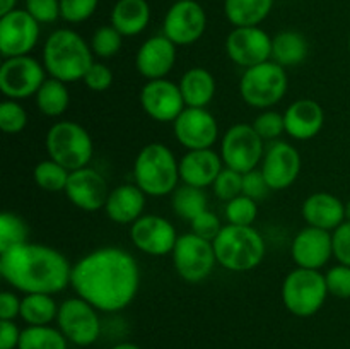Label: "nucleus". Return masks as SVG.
<instances>
[{
	"mask_svg": "<svg viewBox=\"0 0 350 349\" xmlns=\"http://www.w3.org/2000/svg\"><path fill=\"white\" fill-rule=\"evenodd\" d=\"M150 3L147 0H116L111 9V26L125 38L144 33L150 23Z\"/></svg>",
	"mask_w": 350,
	"mask_h": 349,
	"instance_id": "obj_27",
	"label": "nucleus"
},
{
	"mask_svg": "<svg viewBox=\"0 0 350 349\" xmlns=\"http://www.w3.org/2000/svg\"><path fill=\"white\" fill-rule=\"evenodd\" d=\"M176 44L164 34L150 36L140 44L135 55V68L147 81L166 79L176 64Z\"/></svg>",
	"mask_w": 350,
	"mask_h": 349,
	"instance_id": "obj_22",
	"label": "nucleus"
},
{
	"mask_svg": "<svg viewBox=\"0 0 350 349\" xmlns=\"http://www.w3.org/2000/svg\"><path fill=\"white\" fill-rule=\"evenodd\" d=\"M212 190H214L215 197L221 198V201H232V198L243 194V173L224 166V170L215 178Z\"/></svg>",
	"mask_w": 350,
	"mask_h": 349,
	"instance_id": "obj_41",
	"label": "nucleus"
},
{
	"mask_svg": "<svg viewBox=\"0 0 350 349\" xmlns=\"http://www.w3.org/2000/svg\"><path fill=\"white\" fill-rule=\"evenodd\" d=\"M215 259L229 272H248L263 262L267 245L253 226L226 224L214 238Z\"/></svg>",
	"mask_w": 350,
	"mask_h": 349,
	"instance_id": "obj_4",
	"label": "nucleus"
},
{
	"mask_svg": "<svg viewBox=\"0 0 350 349\" xmlns=\"http://www.w3.org/2000/svg\"><path fill=\"white\" fill-rule=\"evenodd\" d=\"M253 129L256 130L263 140H279L282 133H286V123H284V113L273 112V109H262L260 115L253 120Z\"/></svg>",
	"mask_w": 350,
	"mask_h": 349,
	"instance_id": "obj_40",
	"label": "nucleus"
},
{
	"mask_svg": "<svg viewBox=\"0 0 350 349\" xmlns=\"http://www.w3.org/2000/svg\"><path fill=\"white\" fill-rule=\"evenodd\" d=\"M57 327L67 337L70 344L79 348L92 346L103 331L99 310L82 298H67L60 303L57 317Z\"/></svg>",
	"mask_w": 350,
	"mask_h": 349,
	"instance_id": "obj_11",
	"label": "nucleus"
},
{
	"mask_svg": "<svg viewBox=\"0 0 350 349\" xmlns=\"http://www.w3.org/2000/svg\"><path fill=\"white\" fill-rule=\"evenodd\" d=\"M180 91L190 108H207L215 96V77L204 67H191L181 75Z\"/></svg>",
	"mask_w": 350,
	"mask_h": 349,
	"instance_id": "obj_28",
	"label": "nucleus"
},
{
	"mask_svg": "<svg viewBox=\"0 0 350 349\" xmlns=\"http://www.w3.org/2000/svg\"><path fill=\"white\" fill-rule=\"evenodd\" d=\"M123 34L120 33L116 27H113L111 24L108 26H101L92 33L91 41V50L96 57L99 58H111L115 55H118V51L123 47Z\"/></svg>",
	"mask_w": 350,
	"mask_h": 349,
	"instance_id": "obj_37",
	"label": "nucleus"
},
{
	"mask_svg": "<svg viewBox=\"0 0 350 349\" xmlns=\"http://www.w3.org/2000/svg\"><path fill=\"white\" fill-rule=\"evenodd\" d=\"M146 197L142 188L135 183L118 185L109 192L105 204L106 216L116 224H133L140 216H144Z\"/></svg>",
	"mask_w": 350,
	"mask_h": 349,
	"instance_id": "obj_26",
	"label": "nucleus"
},
{
	"mask_svg": "<svg viewBox=\"0 0 350 349\" xmlns=\"http://www.w3.org/2000/svg\"><path fill=\"white\" fill-rule=\"evenodd\" d=\"M17 349H68V341L53 325H27Z\"/></svg>",
	"mask_w": 350,
	"mask_h": 349,
	"instance_id": "obj_34",
	"label": "nucleus"
},
{
	"mask_svg": "<svg viewBox=\"0 0 350 349\" xmlns=\"http://www.w3.org/2000/svg\"><path fill=\"white\" fill-rule=\"evenodd\" d=\"M286 133L291 139L311 140L321 132L325 125V112L314 99L303 98L291 103L284 112Z\"/></svg>",
	"mask_w": 350,
	"mask_h": 349,
	"instance_id": "obj_24",
	"label": "nucleus"
},
{
	"mask_svg": "<svg viewBox=\"0 0 350 349\" xmlns=\"http://www.w3.org/2000/svg\"><path fill=\"white\" fill-rule=\"evenodd\" d=\"M130 242L139 252L164 257L173 252L180 235L170 219L157 214H144L130 224Z\"/></svg>",
	"mask_w": 350,
	"mask_h": 349,
	"instance_id": "obj_16",
	"label": "nucleus"
},
{
	"mask_svg": "<svg viewBox=\"0 0 350 349\" xmlns=\"http://www.w3.org/2000/svg\"><path fill=\"white\" fill-rule=\"evenodd\" d=\"M291 257L303 269L320 270L334 257L332 231L306 226L296 233L291 243Z\"/></svg>",
	"mask_w": 350,
	"mask_h": 349,
	"instance_id": "obj_21",
	"label": "nucleus"
},
{
	"mask_svg": "<svg viewBox=\"0 0 350 349\" xmlns=\"http://www.w3.org/2000/svg\"><path fill=\"white\" fill-rule=\"evenodd\" d=\"M301 154L293 144L284 140H273L265 149L263 159L260 163L263 177L269 183L270 190H286L301 173Z\"/></svg>",
	"mask_w": 350,
	"mask_h": 349,
	"instance_id": "obj_19",
	"label": "nucleus"
},
{
	"mask_svg": "<svg viewBox=\"0 0 350 349\" xmlns=\"http://www.w3.org/2000/svg\"><path fill=\"white\" fill-rule=\"evenodd\" d=\"M310 44L304 34L286 29L272 36V60L284 68L301 65L308 57Z\"/></svg>",
	"mask_w": 350,
	"mask_h": 349,
	"instance_id": "obj_29",
	"label": "nucleus"
},
{
	"mask_svg": "<svg viewBox=\"0 0 350 349\" xmlns=\"http://www.w3.org/2000/svg\"><path fill=\"white\" fill-rule=\"evenodd\" d=\"M27 238H29V228L21 216L9 211L0 214V253L24 245L27 243Z\"/></svg>",
	"mask_w": 350,
	"mask_h": 349,
	"instance_id": "obj_36",
	"label": "nucleus"
},
{
	"mask_svg": "<svg viewBox=\"0 0 350 349\" xmlns=\"http://www.w3.org/2000/svg\"><path fill=\"white\" fill-rule=\"evenodd\" d=\"M46 68L43 62L31 55L3 58L0 65V91L7 99L34 98L46 81Z\"/></svg>",
	"mask_w": 350,
	"mask_h": 349,
	"instance_id": "obj_12",
	"label": "nucleus"
},
{
	"mask_svg": "<svg viewBox=\"0 0 350 349\" xmlns=\"http://www.w3.org/2000/svg\"><path fill=\"white\" fill-rule=\"evenodd\" d=\"M41 24L26 9L0 16V53L3 58L29 55L40 41Z\"/></svg>",
	"mask_w": 350,
	"mask_h": 349,
	"instance_id": "obj_15",
	"label": "nucleus"
},
{
	"mask_svg": "<svg viewBox=\"0 0 350 349\" xmlns=\"http://www.w3.org/2000/svg\"><path fill=\"white\" fill-rule=\"evenodd\" d=\"M99 0H60L62 19L68 24L85 23L98 10Z\"/></svg>",
	"mask_w": 350,
	"mask_h": 349,
	"instance_id": "obj_42",
	"label": "nucleus"
},
{
	"mask_svg": "<svg viewBox=\"0 0 350 349\" xmlns=\"http://www.w3.org/2000/svg\"><path fill=\"white\" fill-rule=\"evenodd\" d=\"M44 146H46L48 157L60 163L68 171L89 166L94 156V142L91 133L81 123L72 120L55 122L48 129Z\"/></svg>",
	"mask_w": 350,
	"mask_h": 349,
	"instance_id": "obj_6",
	"label": "nucleus"
},
{
	"mask_svg": "<svg viewBox=\"0 0 350 349\" xmlns=\"http://www.w3.org/2000/svg\"><path fill=\"white\" fill-rule=\"evenodd\" d=\"M273 9V0H224V16L232 27L260 26Z\"/></svg>",
	"mask_w": 350,
	"mask_h": 349,
	"instance_id": "obj_30",
	"label": "nucleus"
},
{
	"mask_svg": "<svg viewBox=\"0 0 350 349\" xmlns=\"http://www.w3.org/2000/svg\"><path fill=\"white\" fill-rule=\"evenodd\" d=\"M280 298L284 307L294 317H313L323 308L328 298L325 274L320 270L296 267L284 277Z\"/></svg>",
	"mask_w": 350,
	"mask_h": 349,
	"instance_id": "obj_7",
	"label": "nucleus"
},
{
	"mask_svg": "<svg viewBox=\"0 0 350 349\" xmlns=\"http://www.w3.org/2000/svg\"><path fill=\"white\" fill-rule=\"evenodd\" d=\"M265 149V140L248 123L229 127L221 139V157L224 166L239 173H248L258 168Z\"/></svg>",
	"mask_w": 350,
	"mask_h": 349,
	"instance_id": "obj_10",
	"label": "nucleus"
},
{
	"mask_svg": "<svg viewBox=\"0 0 350 349\" xmlns=\"http://www.w3.org/2000/svg\"><path fill=\"white\" fill-rule=\"evenodd\" d=\"M345 221H350V201L345 202Z\"/></svg>",
	"mask_w": 350,
	"mask_h": 349,
	"instance_id": "obj_53",
	"label": "nucleus"
},
{
	"mask_svg": "<svg viewBox=\"0 0 350 349\" xmlns=\"http://www.w3.org/2000/svg\"><path fill=\"white\" fill-rule=\"evenodd\" d=\"M139 99L146 115L161 123L174 122L187 108L180 86L170 79L147 81L140 89Z\"/></svg>",
	"mask_w": 350,
	"mask_h": 349,
	"instance_id": "obj_18",
	"label": "nucleus"
},
{
	"mask_svg": "<svg viewBox=\"0 0 350 349\" xmlns=\"http://www.w3.org/2000/svg\"><path fill=\"white\" fill-rule=\"evenodd\" d=\"M222 170L224 161L214 149L187 151L180 159L181 183L197 188L212 187Z\"/></svg>",
	"mask_w": 350,
	"mask_h": 349,
	"instance_id": "obj_23",
	"label": "nucleus"
},
{
	"mask_svg": "<svg viewBox=\"0 0 350 349\" xmlns=\"http://www.w3.org/2000/svg\"><path fill=\"white\" fill-rule=\"evenodd\" d=\"M94 64L91 44L74 29L60 27L43 44V65L48 75L62 82H79Z\"/></svg>",
	"mask_w": 350,
	"mask_h": 349,
	"instance_id": "obj_3",
	"label": "nucleus"
},
{
	"mask_svg": "<svg viewBox=\"0 0 350 349\" xmlns=\"http://www.w3.org/2000/svg\"><path fill=\"white\" fill-rule=\"evenodd\" d=\"M174 137L187 151L212 149L219 139V123L207 108H187L173 122Z\"/></svg>",
	"mask_w": 350,
	"mask_h": 349,
	"instance_id": "obj_17",
	"label": "nucleus"
},
{
	"mask_svg": "<svg viewBox=\"0 0 350 349\" xmlns=\"http://www.w3.org/2000/svg\"><path fill=\"white\" fill-rule=\"evenodd\" d=\"M111 349H142V348L137 344H133V342H118V344L113 346Z\"/></svg>",
	"mask_w": 350,
	"mask_h": 349,
	"instance_id": "obj_52",
	"label": "nucleus"
},
{
	"mask_svg": "<svg viewBox=\"0 0 350 349\" xmlns=\"http://www.w3.org/2000/svg\"><path fill=\"white\" fill-rule=\"evenodd\" d=\"M171 259L178 276L190 284L207 279L217 263L214 243L193 235L191 231L180 235L171 252Z\"/></svg>",
	"mask_w": 350,
	"mask_h": 349,
	"instance_id": "obj_9",
	"label": "nucleus"
},
{
	"mask_svg": "<svg viewBox=\"0 0 350 349\" xmlns=\"http://www.w3.org/2000/svg\"><path fill=\"white\" fill-rule=\"evenodd\" d=\"M27 127V112L16 99L0 103V129L5 133H21Z\"/></svg>",
	"mask_w": 350,
	"mask_h": 349,
	"instance_id": "obj_39",
	"label": "nucleus"
},
{
	"mask_svg": "<svg viewBox=\"0 0 350 349\" xmlns=\"http://www.w3.org/2000/svg\"><path fill=\"white\" fill-rule=\"evenodd\" d=\"M58 308L60 305L55 301L53 294H24L21 300L19 317L27 325H51L57 322Z\"/></svg>",
	"mask_w": 350,
	"mask_h": 349,
	"instance_id": "obj_31",
	"label": "nucleus"
},
{
	"mask_svg": "<svg viewBox=\"0 0 350 349\" xmlns=\"http://www.w3.org/2000/svg\"><path fill=\"white\" fill-rule=\"evenodd\" d=\"M224 50L232 64L246 70L272 60V36L260 26L232 27L226 38Z\"/></svg>",
	"mask_w": 350,
	"mask_h": 349,
	"instance_id": "obj_14",
	"label": "nucleus"
},
{
	"mask_svg": "<svg viewBox=\"0 0 350 349\" xmlns=\"http://www.w3.org/2000/svg\"><path fill=\"white\" fill-rule=\"evenodd\" d=\"M301 216L308 226L334 231L345 221V202L328 192H314L304 198Z\"/></svg>",
	"mask_w": 350,
	"mask_h": 349,
	"instance_id": "obj_25",
	"label": "nucleus"
},
{
	"mask_svg": "<svg viewBox=\"0 0 350 349\" xmlns=\"http://www.w3.org/2000/svg\"><path fill=\"white\" fill-rule=\"evenodd\" d=\"M332 243H334V259L338 263L350 267V221H344L332 231Z\"/></svg>",
	"mask_w": 350,
	"mask_h": 349,
	"instance_id": "obj_47",
	"label": "nucleus"
},
{
	"mask_svg": "<svg viewBox=\"0 0 350 349\" xmlns=\"http://www.w3.org/2000/svg\"><path fill=\"white\" fill-rule=\"evenodd\" d=\"M70 171L53 159H44L34 166V183L44 192H65Z\"/></svg>",
	"mask_w": 350,
	"mask_h": 349,
	"instance_id": "obj_35",
	"label": "nucleus"
},
{
	"mask_svg": "<svg viewBox=\"0 0 350 349\" xmlns=\"http://www.w3.org/2000/svg\"><path fill=\"white\" fill-rule=\"evenodd\" d=\"M190 226H191V233H193V235L208 240V242H214V238L219 235V231L222 229L221 219H219V216L215 214L214 211H211V209L200 212L197 218L191 219Z\"/></svg>",
	"mask_w": 350,
	"mask_h": 349,
	"instance_id": "obj_44",
	"label": "nucleus"
},
{
	"mask_svg": "<svg viewBox=\"0 0 350 349\" xmlns=\"http://www.w3.org/2000/svg\"><path fill=\"white\" fill-rule=\"evenodd\" d=\"M224 216L228 224L253 226L258 216V202L248 195H238L232 201L226 202Z\"/></svg>",
	"mask_w": 350,
	"mask_h": 349,
	"instance_id": "obj_38",
	"label": "nucleus"
},
{
	"mask_svg": "<svg viewBox=\"0 0 350 349\" xmlns=\"http://www.w3.org/2000/svg\"><path fill=\"white\" fill-rule=\"evenodd\" d=\"M21 334L23 331L16 324V320H0V349L19 348Z\"/></svg>",
	"mask_w": 350,
	"mask_h": 349,
	"instance_id": "obj_50",
	"label": "nucleus"
},
{
	"mask_svg": "<svg viewBox=\"0 0 350 349\" xmlns=\"http://www.w3.org/2000/svg\"><path fill=\"white\" fill-rule=\"evenodd\" d=\"M17 0H0V16H5L10 10L17 9Z\"/></svg>",
	"mask_w": 350,
	"mask_h": 349,
	"instance_id": "obj_51",
	"label": "nucleus"
},
{
	"mask_svg": "<svg viewBox=\"0 0 350 349\" xmlns=\"http://www.w3.org/2000/svg\"><path fill=\"white\" fill-rule=\"evenodd\" d=\"M174 2H180V0H174Z\"/></svg>",
	"mask_w": 350,
	"mask_h": 349,
	"instance_id": "obj_55",
	"label": "nucleus"
},
{
	"mask_svg": "<svg viewBox=\"0 0 350 349\" xmlns=\"http://www.w3.org/2000/svg\"><path fill=\"white\" fill-rule=\"evenodd\" d=\"M113 70L108 65L101 64V62H94V64L89 67V70L85 72L82 82L85 84V88L91 89L94 92H105L106 89L111 88L113 84Z\"/></svg>",
	"mask_w": 350,
	"mask_h": 349,
	"instance_id": "obj_46",
	"label": "nucleus"
},
{
	"mask_svg": "<svg viewBox=\"0 0 350 349\" xmlns=\"http://www.w3.org/2000/svg\"><path fill=\"white\" fill-rule=\"evenodd\" d=\"M207 29V12L197 0H180L167 9L163 34L176 47H188L200 40Z\"/></svg>",
	"mask_w": 350,
	"mask_h": 349,
	"instance_id": "obj_13",
	"label": "nucleus"
},
{
	"mask_svg": "<svg viewBox=\"0 0 350 349\" xmlns=\"http://www.w3.org/2000/svg\"><path fill=\"white\" fill-rule=\"evenodd\" d=\"M328 294L338 300H350V267L344 263L330 267L325 272Z\"/></svg>",
	"mask_w": 350,
	"mask_h": 349,
	"instance_id": "obj_43",
	"label": "nucleus"
},
{
	"mask_svg": "<svg viewBox=\"0 0 350 349\" xmlns=\"http://www.w3.org/2000/svg\"><path fill=\"white\" fill-rule=\"evenodd\" d=\"M133 180L150 197L171 195L178 188V181H181L180 161L164 144H147L133 161Z\"/></svg>",
	"mask_w": 350,
	"mask_h": 349,
	"instance_id": "obj_5",
	"label": "nucleus"
},
{
	"mask_svg": "<svg viewBox=\"0 0 350 349\" xmlns=\"http://www.w3.org/2000/svg\"><path fill=\"white\" fill-rule=\"evenodd\" d=\"M109 192L111 190L106 178L91 166L70 171L67 187H65V195L72 202V205L85 212L105 209Z\"/></svg>",
	"mask_w": 350,
	"mask_h": 349,
	"instance_id": "obj_20",
	"label": "nucleus"
},
{
	"mask_svg": "<svg viewBox=\"0 0 350 349\" xmlns=\"http://www.w3.org/2000/svg\"><path fill=\"white\" fill-rule=\"evenodd\" d=\"M289 89V79L282 65L273 60L250 67L239 79V96L248 106L269 109L282 101Z\"/></svg>",
	"mask_w": 350,
	"mask_h": 349,
	"instance_id": "obj_8",
	"label": "nucleus"
},
{
	"mask_svg": "<svg viewBox=\"0 0 350 349\" xmlns=\"http://www.w3.org/2000/svg\"><path fill=\"white\" fill-rule=\"evenodd\" d=\"M21 300L14 291L0 293V320H16L21 315Z\"/></svg>",
	"mask_w": 350,
	"mask_h": 349,
	"instance_id": "obj_49",
	"label": "nucleus"
},
{
	"mask_svg": "<svg viewBox=\"0 0 350 349\" xmlns=\"http://www.w3.org/2000/svg\"><path fill=\"white\" fill-rule=\"evenodd\" d=\"M347 50H349V55H350V33H349V40H347Z\"/></svg>",
	"mask_w": 350,
	"mask_h": 349,
	"instance_id": "obj_54",
	"label": "nucleus"
},
{
	"mask_svg": "<svg viewBox=\"0 0 350 349\" xmlns=\"http://www.w3.org/2000/svg\"><path fill=\"white\" fill-rule=\"evenodd\" d=\"M34 101H36L38 109L44 116L58 118L67 112L68 105H70V92H68L67 82L48 77L34 96Z\"/></svg>",
	"mask_w": 350,
	"mask_h": 349,
	"instance_id": "obj_32",
	"label": "nucleus"
},
{
	"mask_svg": "<svg viewBox=\"0 0 350 349\" xmlns=\"http://www.w3.org/2000/svg\"><path fill=\"white\" fill-rule=\"evenodd\" d=\"M269 190L270 187L260 168H255L248 173H243V195H248V197L255 198L258 202L269 194Z\"/></svg>",
	"mask_w": 350,
	"mask_h": 349,
	"instance_id": "obj_48",
	"label": "nucleus"
},
{
	"mask_svg": "<svg viewBox=\"0 0 350 349\" xmlns=\"http://www.w3.org/2000/svg\"><path fill=\"white\" fill-rule=\"evenodd\" d=\"M0 274L24 294H58L70 286L72 263L53 246L24 243L0 253Z\"/></svg>",
	"mask_w": 350,
	"mask_h": 349,
	"instance_id": "obj_2",
	"label": "nucleus"
},
{
	"mask_svg": "<svg viewBox=\"0 0 350 349\" xmlns=\"http://www.w3.org/2000/svg\"><path fill=\"white\" fill-rule=\"evenodd\" d=\"M70 287L103 313L122 311L137 298L140 267L135 257L118 246H101L72 266Z\"/></svg>",
	"mask_w": 350,
	"mask_h": 349,
	"instance_id": "obj_1",
	"label": "nucleus"
},
{
	"mask_svg": "<svg viewBox=\"0 0 350 349\" xmlns=\"http://www.w3.org/2000/svg\"><path fill=\"white\" fill-rule=\"evenodd\" d=\"M26 10L40 24H51L62 17L60 0H26Z\"/></svg>",
	"mask_w": 350,
	"mask_h": 349,
	"instance_id": "obj_45",
	"label": "nucleus"
},
{
	"mask_svg": "<svg viewBox=\"0 0 350 349\" xmlns=\"http://www.w3.org/2000/svg\"><path fill=\"white\" fill-rule=\"evenodd\" d=\"M171 207L174 214L190 222L200 212L208 209V198L204 188L191 187V185H178L176 190L171 194Z\"/></svg>",
	"mask_w": 350,
	"mask_h": 349,
	"instance_id": "obj_33",
	"label": "nucleus"
}]
</instances>
